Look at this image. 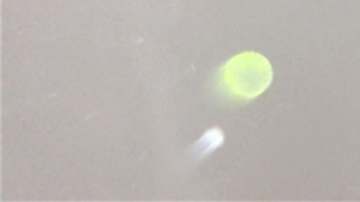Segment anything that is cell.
<instances>
[{
  "label": "cell",
  "mask_w": 360,
  "mask_h": 202,
  "mask_svg": "<svg viewBox=\"0 0 360 202\" xmlns=\"http://www.w3.org/2000/svg\"><path fill=\"white\" fill-rule=\"evenodd\" d=\"M222 137L216 130H212L205 133L198 144V151L205 154L216 148L221 142Z\"/></svg>",
  "instance_id": "1"
}]
</instances>
